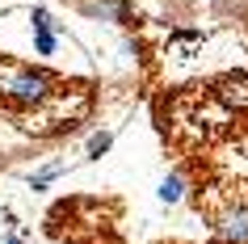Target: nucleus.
Listing matches in <instances>:
<instances>
[{
	"label": "nucleus",
	"mask_w": 248,
	"mask_h": 244,
	"mask_svg": "<svg viewBox=\"0 0 248 244\" xmlns=\"http://www.w3.org/2000/svg\"><path fill=\"white\" fill-rule=\"evenodd\" d=\"M59 97V76L38 64L0 55V105L4 110H42Z\"/></svg>",
	"instance_id": "f257e3e1"
},
{
	"label": "nucleus",
	"mask_w": 248,
	"mask_h": 244,
	"mask_svg": "<svg viewBox=\"0 0 248 244\" xmlns=\"http://www.w3.org/2000/svg\"><path fill=\"white\" fill-rule=\"evenodd\" d=\"M210 228H215V244H248V202H227Z\"/></svg>",
	"instance_id": "f03ea898"
},
{
	"label": "nucleus",
	"mask_w": 248,
	"mask_h": 244,
	"mask_svg": "<svg viewBox=\"0 0 248 244\" xmlns=\"http://www.w3.org/2000/svg\"><path fill=\"white\" fill-rule=\"evenodd\" d=\"M76 9L93 21H114V26L135 21V0H76Z\"/></svg>",
	"instance_id": "7ed1b4c3"
},
{
	"label": "nucleus",
	"mask_w": 248,
	"mask_h": 244,
	"mask_svg": "<svg viewBox=\"0 0 248 244\" xmlns=\"http://www.w3.org/2000/svg\"><path fill=\"white\" fill-rule=\"evenodd\" d=\"M185 190H189V181H185V173H177V168H172L169 177L160 181L156 198H160V202H164V206H172V202H181V198H185Z\"/></svg>",
	"instance_id": "20e7f679"
},
{
	"label": "nucleus",
	"mask_w": 248,
	"mask_h": 244,
	"mask_svg": "<svg viewBox=\"0 0 248 244\" xmlns=\"http://www.w3.org/2000/svg\"><path fill=\"white\" fill-rule=\"evenodd\" d=\"M63 173H67V164H63V160H55V164H42L38 173H30V190H34V194H42L46 185H51V181H59V177H63Z\"/></svg>",
	"instance_id": "39448f33"
},
{
	"label": "nucleus",
	"mask_w": 248,
	"mask_h": 244,
	"mask_svg": "<svg viewBox=\"0 0 248 244\" xmlns=\"http://www.w3.org/2000/svg\"><path fill=\"white\" fill-rule=\"evenodd\" d=\"M30 34H34V55L38 59H51L59 51V38H63L59 30H30Z\"/></svg>",
	"instance_id": "423d86ee"
},
{
	"label": "nucleus",
	"mask_w": 248,
	"mask_h": 244,
	"mask_svg": "<svg viewBox=\"0 0 248 244\" xmlns=\"http://www.w3.org/2000/svg\"><path fill=\"white\" fill-rule=\"evenodd\" d=\"M109 147H114V130H93L84 143V160H101V156H109Z\"/></svg>",
	"instance_id": "0eeeda50"
},
{
	"label": "nucleus",
	"mask_w": 248,
	"mask_h": 244,
	"mask_svg": "<svg viewBox=\"0 0 248 244\" xmlns=\"http://www.w3.org/2000/svg\"><path fill=\"white\" fill-rule=\"evenodd\" d=\"M4 244H26V240H21V231H9V236H4Z\"/></svg>",
	"instance_id": "6e6552de"
},
{
	"label": "nucleus",
	"mask_w": 248,
	"mask_h": 244,
	"mask_svg": "<svg viewBox=\"0 0 248 244\" xmlns=\"http://www.w3.org/2000/svg\"><path fill=\"white\" fill-rule=\"evenodd\" d=\"M0 55H4V51H0Z\"/></svg>",
	"instance_id": "1a4fd4ad"
}]
</instances>
